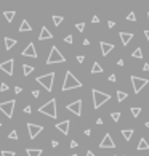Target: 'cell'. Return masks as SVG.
<instances>
[{
    "mask_svg": "<svg viewBox=\"0 0 149 156\" xmlns=\"http://www.w3.org/2000/svg\"><path fill=\"white\" fill-rule=\"evenodd\" d=\"M27 130H29V137L34 140L35 137H37L42 130H43V127L38 125V124H34V122H29V124H27Z\"/></svg>",
    "mask_w": 149,
    "mask_h": 156,
    "instance_id": "obj_10",
    "label": "cell"
},
{
    "mask_svg": "<svg viewBox=\"0 0 149 156\" xmlns=\"http://www.w3.org/2000/svg\"><path fill=\"white\" fill-rule=\"evenodd\" d=\"M148 84H149L148 79H141V77H138V76H132V85H133V92H135V94H139L141 89H144Z\"/></svg>",
    "mask_w": 149,
    "mask_h": 156,
    "instance_id": "obj_6",
    "label": "cell"
},
{
    "mask_svg": "<svg viewBox=\"0 0 149 156\" xmlns=\"http://www.w3.org/2000/svg\"><path fill=\"white\" fill-rule=\"evenodd\" d=\"M100 47H101V53H103V56L109 55V53L114 50V45L109 44V42H100Z\"/></svg>",
    "mask_w": 149,
    "mask_h": 156,
    "instance_id": "obj_14",
    "label": "cell"
},
{
    "mask_svg": "<svg viewBox=\"0 0 149 156\" xmlns=\"http://www.w3.org/2000/svg\"><path fill=\"white\" fill-rule=\"evenodd\" d=\"M26 153H27V156H42V150L40 148H27Z\"/></svg>",
    "mask_w": 149,
    "mask_h": 156,
    "instance_id": "obj_18",
    "label": "cell"
},
{
    "mask_svg": "<svg viewBox=\"0 0 149 156\" xmlns=\"http://www.w3.org/2000/svg\"><path fill=\"white\" fill-rule=\"evenodd\" d=\"M82 87V82L74 76L71 71H67L66 76H64V84H62V92H67V90H72V89H79Z\"/></svg>",
    "mask_w": 149,
    "mask_h": 156,
    "instance_id": "obj_1",
    "label": "cell"
},
{
    "mask_svg": "<svg viewBox=\"0 0 149 156\" xmlns=\"http://www.w3.org/2000/svg\"><path fill=\"white\" fill-rule=\"evenodd\" d=\"M100 148H115V143H114V140H112L111 134H106V135H104V139L101 140V143H100Z\"/></svg>",
    "mask_w": 149,
    "mask_h": 156,
    "instance_id": "obj_11",
    "label": "cell"
},
{
    "mask_svg": "<svg viewBox=\"0 0 149 156\" xmlns=\"http://www.w3.org/2000/svg\"><path fill=\"white\" fill-rule=\"evenodd\" d=\"M64 42H66V44H72V42H74L72 35H66V37H64Z\"/></svg>",
    "mask_w": 149,
    "mask_h": 156,
    "instance_id": "obj_34",
    "label": "cell"
},
{
    "mask_svg": "<svg viewBox=\"0 0 149 156\" xmlns=\"http://www.w3.org/2000/svg\"><path fill=\"white\" fill-rule=\"evenodd\" d=\"M58 145H59V143L56 142V140H53V142H51V146H53V148H55V146H58Z\"/></svg>",
    "mask_w": 149,
    "mask_h": 156,
    "instance_id": "obj_47",
    "label": "cell"
},
{
    "mask_svg": "<svg viewBox=\"0 0 149 156\" xmlns=\"http://www.w3.org/2000/svg\"><path fill=\"white\" fill-rule=\"evenodd\" d=\"M127 19L128 21H136V15L133 13V11H130V13L127 15Z\"/></svg>",
    "mask_w": 149,
    "mask_h": 156,
    "instance_id": "obj_31",
    "label": "cell"
},
{
    "mask_svg": "<svg viewBox=\"0 0 149 156\" xmlns=\"http://www.w3.org/2000/svg\"><path fill=\"white\" fill-rule=\"evenodd\" d=\"M51 37H53V34L48 31V28L43 26L42 31H40V34H38V39H40V40H47V39H51Z\"/></svg>",
    "mask_w": 149,
    "mask_h": 156,
    "instance_id": "obj_16",
    "label": "cell"
},
{
    "mask_svg": "<svg viewBox=\"0 0 149 156\" xmlns=\"http://www.w3.org/2000/svg\"><path fill=\"white\" fill-rule=\"evenodd\" d=\"M83 60H85V56H83V55H79V56H77V61H79V63H83Z\"/></svg>",
    "mask_w": 149,
    "mask_h": 156,
    "instance_id": "obj_38",
    "label": "cell"
},
{
    "mask_svg": "<svg viewBox=\"0 0 149 156\" xmlns=\"http://www.w3.org/2000/svg\"><path fill=\"white\" fill-rule=\"evenodd\" d=\"M24 113H26V114H31V113H32V108L31 106H26L24 108Z\"/></svg>",
    "mask_w": 149,
    "mask_h": 156,
    "instance_id": "obj_36",
    "label": "cell"
},
{
    "mask_svg": "<svg viewBox=\"0 0 149 156\" xmlns=\"http://www.w3.org/2000/svg\"><path fill=\"white\" fill-rule=\"evenodd\" d=\"M69 127H71V121H69V119H66V121H61V122H56V129H58L61 134H64V135H67V134H69Z\"/></svg>",
    "mask_w": 149,
    "mask_h": 156,
    "instance_id": "obj_12",
    "label": "cell"
},
{
    "mask_svg": "<svg viewBox=\"0 0 149 156\" xmlns=\"http://www.w3.org/2000/svg\"><path fill=\"white\" fill-rule=\"evenodd\" d=\"M144 71H149V63H144V68H143Z\"/></svg>",
    "mask_w": 149,
    "mask_h": 156,
    "instance_id": "obj_48",
    "label": "cell"
},
{
    "mask_svg": "<svg viewBox=\"0 0 149 156\" xmlns=\"http://www.w3.org/2000/svg\"><path fill=\"white\" fill-rule=\"evenodd\" d=\"M83 45H90V40H88V39H83Z\"/></svg>",
    "mask_w": 149,
    "mask_h": 156,
    "instance_id": "obj_44",
    "label": "cell"
},
{
    "mask_svg": "<svg viewBox=\"0 0 149 156\" xmlns=\"http://www.w3.org/2000/svg\"><path fill=\"white\" fill-rule=\"evenodd\" d=\"M14 105H16V101L14 100H10V101H3V103H0V110H2V113H3L7 118H13V110H14Z\"/></svg>",
    "mask_w": 149,
    "mask_h": 156,
    "instance_id": "obj_7",
    "label": "cell"
},
{
    "mask_svg": "<svg viewBox=\"0 0 149 156\" xmlns=\"http://www.w3.org/2000/svg\"><path fill=\"white\" fill-rule=\"evenodd\" d=\"M130 113H132V116H133V118H138V116H139V113H141V108L133 106V108H130Z\"/></svg>",
    "mask_w": 149,
    "mask_h": 156,
    "instance_id": "obj_24",
    "label": "cell"
},
{
    "mask_svg": "<svg viewBox=\"0 0 149 156\" xmlns=\"http://www.w3.org/2000/svg\"><path fill=\"white\" fill-rule=\"evenodd\" d=\"M76 28H77V31H80V32H82L83 29H85V23H77V24H76Z\"/></svg>",
    "mask_w": 149,
    "mask_h": 156,
    "instance_id": "obj_32",
    "label": "cell"
},
{
    "mask_svg": "<svg viewBox=\"0 0 149 156\" xmlns=\"http://www.w3.org/2000/svg\"><path fill=\"white\" fill-rule=\"evenodd\" d=\"M64 61H66V58L62 56V53L59 52L56 47H53V49L50 50L48 58H47V64H55V63H64Z\"/></svg>",
    "mask_w": 149,
    "mask_h": 156,
    "instance_id": "obj_5",
    "label": "cell"
},
{
    "mask_svg": "<svg viewBox=\"0 0 149 156\" xmlns=\"http://www.w3.org/2000/svg\"><path fill=\"white\" fill-rule=\"evenodd\" d=\"M146 127H148V129H149V122H146Z\"/></svg>",
    "mask_w": 149,
    "mask_h": 156,
    "instance_id": "obj_51",
    "label": "cell"
},
{
    "mask_svg": "<svg viewBox=\"0 0 149 156\" xmlns=\"http://www.w3.org/2000/svg\"><path fill=\"white\" fill-rule=\"evenodd\" d=\"M8 90V84L2 82V85H0V92H7Z\"/></svg>",
    "mask_w": 149,
    "mask_h": 156,
    "instance_id": "obj_33",
    "label": "cell"
},
{
    "mask_svg": "<svg viewBox=\"0 0 149 156\" xmlns=\"http://www.w3.org/2000/svg\"><path fill=\"white\" fill-rule=\"evenodd\" d=\"M108 26H109V28H114V26H115V23H114V21H109V23H108Z\"/></svg>",
    "mask_w": 149,
    "mask_h": 156,
    "instance_id": "obj_41",
    "label": "cell"
},
{
    "mask_svg": "<svg viewBox=\"0 0 149 156\" xmlns=\"http://www.w3.org/2000/svg\"><path fill=\"white\" fill-rule=\"evenodd\" d=\"M0 125H2V122H0Z\"/></svg>",
    "mask_w": 149,
    "mask_h": 156,
    "instance_id": "obj_54",
    "label": "cell"
},
{
    "mask_svg": "<svg viewBox=\"0 0 149 156\" xmlns=\"http://www.w3.org/2000/svg\"><path fill=\"white\" fill-rule=\"evenodd\" d=\"M14 15H16L14 11H5L3 16H5V19H7L8 23H11V21H13V18H14Z\"/></svg>",
    "mask_w": 149,
    "mask_h": 156,
    "instance_id": "obj_23",
    "label": "cell"
},
{
    "mask_svg": "<svg viewBox=\"0 0 149 156\" xmlns=\"http://www.w3.org/2000/svg\"><path fill=\"white\" fill-rule=\"evenodd\" d=\"M14 45H16V40H14V39L5 37V49H7V50H10V49H13Z\"/></svg>",
    "mask_w": 149,
    "mask_h": 156,
    "instance_id": "obj_19",
    "label": "cell"
},
{
    "mask_svg": "<svg viewBox=\"0 0 149 156\" xmlns=\"http://www.w3.org/2000/svg\"><path fill=\"white\" fill-rule=\"evenodd\" d=\"M71 156H77V155H71Z\"/></svg>",
    "mask_w": 149,
    "mask_h": 156,
    "instance_id": "obj_52",
    "label": "cell"
},
{
    "mask_svg": "<svg viewBox=\"0 0 149 156\" xmlns=\"http://www.w3.org/2000/svg\"><path fill=\"white\" fill-rule=\"evenodd\" d=\"M109 80H111V82H115V76H114V74H111V76H109Z\"/></svg>",
    "mask_w": 149,
    "mask_h": 156,
    "instance_id": "obj_42",
    "label": "cell"
},
{
    "mask_svg": "<svg viewBox=\"0 0 149 156\" xmlns=\"http://www.w3.org/2000/svg\"><path fill=\"white\" fill-rule=\"evenodd\" d=\"M111 118H112V121L117 122L119 119H120V113H119V111H114V113H111Z\"/></svg>",
    "mask_w": 149,
    "mask_h": 156,
    "instance_id": "obj_29",
    "label": "cell"
},
{
    "mask_svg": "<svg viewBox=\"0 0 149 156\" xmlns=\"http://www.w3.org/2000/svg\"><path fill=\"white\" fill-rule=\"evenodd\" d=\"M100 73H103V68L98 61H95L93 66H91V74H100Z\"/></svg>",
    "mask_w": 149,
    "mask_h": 156,
    "instance_id": "obj_20",
    "label": "cell"
},
{
    "mask_svg": "<svg viewBox=\"0 0 149 156\" xmlns=\"http://www.w3.org/2000/svg\"><path fill=\"white\" fill-rule=\"evenodd\" d=\"M122 135H124V139L127 140V142H130L133 137V130L132 129H125V130H122Z\"/></svg>",
    "mask_w": 149,
    "mask_h": 156,
    "instance_id": "obj_21",
    "label": "cell"
},
{
    "mask_svg": "<svg viewBox=\"0 0 149 156\" xmlns=\"http://www.w3.org/2000/svg\"><path fill=\"white\" fill-rule=\"evenodd\" d=\"M127 97H128V95H127V92H122V90L119 92V90H117V100H119V101H124Z\"/></svg>",
    "mask_w": 149,
    "mask_h": 156,
    "instance_id": "obj_26",
    "label": "cell"
},
{
    "mask_svg": "<svg viewBox=\"0 0 149 156\" xmlns=\"http://www.w3.org/2000/svg\"><path fill=\"white\" fill-rule=\"evenodd\" d=\"M38 95H40V92H38V90H32V97L38 98Z\"/></svg>",
    "mask_w": 149,
    "mask_h": 156,
    "instance_id": "obj_37",
    "label": "cell"
},
{
    "mask_svg": "<svg viewBox=\"0 0 149 156\" xmlns=\"http://www.w3.org/2000/svg\"><path fill=\"white\" fill-rule=\"evenodd\" d=\"M136 150H141V151H146V150H149V143L146 142L144 139H141L139 140V143H138V148Z\"/></svg>",
    "mask_w": 149,
    "mask_h": 156,
    "instance_id": "obj_22",
    "label": "cell"
},
{
    "mask_svg": "<svg viewBox=\"0 0 149 156\" xmlns=\"http://www.w3.org/2000/svg\"><path fill=\"white\" fill-rule=\"evenodd\" d=\"M2 156H14V151H2Z\"/></svg>",
    "mask_w": 149,
    "mask_h": 156,
    "instance_id": "obj_35",
    "label": "cell"
},
{
    "mask_svg": "<svg viewBox=\"0 0 149 156\" xmlns=\"http://www.w3.org/2000/svg\"><path fill=\"white\" fill-rule=\"evenodd\" d=\"M87 156H95V153H93V151H90V150H88V151H87Z\"/></svg>",
    "mask_w": 149,
    "mask_h": 156,
    "instance_id": "obj_49",
    "label": "cell"
},
{
    "mask_svg": "<svg viewBox=\"0 0 149 156\" xmlns=\"http://www.w3.org/2000/svg\"><path fill=\"white\" fill-rule=\"evenodd\" d=\"M132 58H143V52H141V49H139V47L132 53Z\"/></svg>",
    "mask_w": 149,
    "mask_h": 156,
    "instance_id": "obj_27",
    "label": "cell"
},
{
    "mask_svg": "<svg viewBox=\"0 0 149 156\" xmlns=\"http://www.w3.org/2000/svg\"><path fill=\"white\" fill-rule=\"evenodd\" d=\"M13 66H14V60L10 58V60H7V61L0 63V71H3L8 76H13Z\"/></svg>",
    "mask_w": 149,
    "mask_h": 156,
    "instance_id": "obj_8",
    "label": "cell"
},
{
    "mask_svg": "<svg viewBox=\"0 0 149 156\" xmlns=\"http://www.w3.org/2000/svg\"><path fill=\"white\" fill-rule=\"evenodd\" d=\"M31 31H32V28H31V24H29V21L23 19V23H21V26H19V32H31Z\"/></svg>",
    "mask_w": 149,
    "mask_h": 156,
    "instance_id": "obj_17",
    "label": "cell"
},
{
    "mask_svg": "<svg viewBox=\"0 0 149 156\" xmlns=\"http://www.w3.org/2000/svg\"><path fill=\"white\" fill-rule=\"evenodd\" d=\"M144 35H146V39H148V42H149V31H144Z\"/></svg>",
    "mask_w": 149,
    "mask_h": 156,
    "instance_id": "obj_50",
    "label": "cell"
},
{
    "mask_svg": "<svg viewBox=\"0 0 149 156\" xmlns=\"http://www.w3.org/2000/svg\"><path fill=\"white\" fill-rule=\"evenodd\" d=\"M148 18H149V13H148Z\"/></svg>",
    "mask_w": 149,
    "mask_h": 156,
    "instance_id": "obj_53",
    "label": "cell"
},
{
    "mask_svg": "<svg viewBox=\"0 0 149 156\" xmlns=\"http://www.w3.org/2000/svg\"><path fill=\"white\" fill-rule=\"evenodd\" d=\"M23 56H29V58H37V52H35V45L34 44H29L27 47H26L24 50H23V53H21Z\"/></svg>",
    "mask_w": 149,
    "mask_h": 156,
    "instance_id": "obj_13",
    "label": "cell"
},
{
    "mask_svg": "<svg viewBox=\"0 0 149 156\" xmlns=\"http://www.w3.org/2000/svg\"><path fill=\"white\" fill-rule=\"evenodd\" d=\"M38 111H40L42 114H47V116H50V118L56 119V118H58V111H56V100H55V98H51L48 103L42 105V106L38 108Z\"/></svg>",
    "mask_w": 149,
    "mask_h": 156,
    "instance_id": "obj_2",
    "label": "cell"
},
{
    "mask_svg": "<svg viewBox=\"0 0 149 156\" xmlns=\"http://www.w3.org/2000/svg\"><path fill=\"white\" fill-rule=\"evenodd\" d=\"M14 94H21V87H14Z\"/></svg>",
    "mask_w": 149,
    "mask_h": 156,
    "instance_id": "obj_43",
    "label": "cell"
},
{
    "mask_svg": "<svg viewBox=\"0 0 149 156\" xmlns=\"http://www.w3.org/2000/svg\"><path fill=\"white\" fill-rule=\"evenodd\" d=\"M51 19H53V23H55V26H59L62 23V19H64V18H62V16H53Z\"/></svg>",
    "mask_w": 149,
    "mask_h": 156,
    "instance_id": "obj_28",
    "label": "cell"
},
{
    "mask_svg": "<svg viewBox=\"0 0 149 156\" xmlns=\"http://www.w3.org/2000/svg\"><path fill=\"white\" fill-rule=\"evenodd\" d=\"M91 23H95V24H96V23H100V18H98V16H93V19H91Z\"/></svg>",
    "mask_w": 149,
    "mask_h": 156,
    "instance_id": "obj_39",
    "label": "cell"
},
{
    "mask_svg": "<svg viewBox=\"0 0 149 156\" xmlns=\"http://www.w3.org/2000/svg\"><path fill=\"white\" fill-rule=\"evenodd\" d=\"M67 111H71V113H74L76 116H80L82 114V100H76L74 103H69L66 106Z\"/></svg>",
    "mask_w": 149,
    "mask_h": 156,
    "instance_id": "obj_9",
    "label": "cell"
},
{
    "mask_svg": "<svg viewBox=\"0 0 149 156\" xmlns=\"http://www.w3.org/2000/svg\"><path fill=\"white\" fill-rule=\"evenodd\" d=\"M53 80H55V73H48V74H45V76L37 77V84H40L47 92L53 90Z\"/></svg>",
    "mask_w": 149,
    "mask_h": 156,
    "instance_id": "obj_4",
    "label": "cell"
},
{
    "mask_svg": "<svg viewBox=\"0 0 149 156\" xmlns=\"http://www.w3.org/2000/svg\"><path fill=\"white\" fill-rule=\"evenodd\" d=\"M32 71H34V68H32V66H29V64H23V73H24V76H29Z\"/></svg>",
    "mask_w": 149,
    "mask_h": 156,
    "instance_id": "obj_25",
    "label": "cell"
},
{
    "mask_svg": "<svg viewBox=\"0 0 149 156\" xmlns=\"http://www.w3.org/2000/svg\"><path fill=\"white\" fill-rule=\"evenodd\" d=\"M122 40V45H128V42L133 39V32H119Z\"/></svg>",
    "mask_w": 149,
    "mask_h": 156,
    "instance_id": "obj_15",
    "label": "cell"
},
{
    "mask_svg": "<svg viewBox=\"0 0 149 156\" xmlns=\"http://www.w3.org/2000/svg\"><path fill=\"white\" fill-rule=\"evenodd\" d=\"M8 139H11V140H18V132H16V130H11L10 134H8Z\"/></svg>",
    "mask_w": 149,
    "mask_h": 156,
    "instance_id": "obj_30",
    "label": "cell"
},
{
    "mask_svg": "<svg viewBox=\"0 0 149 156\" xmlns=\"http://www.w3.org/2000/svg\"><path fill=\"white\" fill-rule=\"evenodd\" d=\"M117 64H119V66H124V64H125V61H124V60H119Z\"/></svg>",
    "mask_w": 149,
    "mask_h": 156,
    "instance_id": "obj_45",
    "label": "cell"
},
{
    "mask_svg": "<svg viewBox=\"0 0 149 156\" xmlns=\"http://www.w3.org/2000/svg\"><path fill=\"white\" fill-rule=\"evenodd\" d=\"M96 124H98V125H101V124H103V119L98 118V119H96Z\"/></svg>",
    "mask_w": 149,
    "mask_h": 156,
    "instance_id": "obj_46",
    "label": "cell"
},
{
    "mask_svg": "<svg viewBox=\"0 0 149 156\" xmlns=\"http://www.w3.org/2000/svg\"><path fill=\"white\" fill-rule=\"evenodd\" d=\"M71 148H77V142H76V140H72V142H71Z\"/></svg>",
    "mask_w": 149,
    "mask_h": 156,
    "instance_id": "obj_40",
    "label": "cell"
},
{
    "mask_svg": "<svg viewBox=\"0 0 149 156\" xmlns=\"http://www.w3.org/2000/svg\"><path fill=\"white\" fill-rule=\"evenodd\" d=\"M91 97H93V108L95 110H98V108H101V105H104L106 101H109V94H103V92L96 90V89H93L91 90Z\"/></svg>",
    "mask_w": 149,
    "mask_h": 156,
    "instance_id": "obj_3",
    "label": "cell"
}]
</instances>
